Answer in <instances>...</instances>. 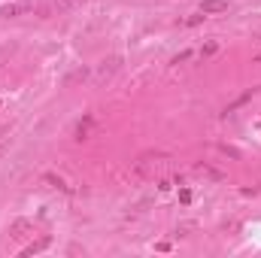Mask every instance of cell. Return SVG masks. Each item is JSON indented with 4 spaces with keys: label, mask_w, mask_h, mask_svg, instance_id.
Wrapping results in <instances>:
<instances>
[{
    "label": "cell",
    "mask_w": 261,
    "mask_h": 258,
    "mask_svg": "<svg viewBox=\"0 0 261 258\" xmlns=\"http://www.w3.org/2000/svg\"><path fill=\"white\" fill-rule=\"evenodd\" d=\"M170 164H173L170 155H164V152H146V155H140V158L134 161L130 173H134L137 179H155V176H164V173L170 170Z\"/></svg>",
    "instance_id": "obj_1"
},
{
    "label": "cell",
    "mask_w": 261,
    "mask_h": 258,
    "mask_svg": "<svg viewBox=\"0 0 261 258\" xmlns=\"http://www.w3.org/2000/svg\"><path fill=\"white\" fill-rule=\"evenodd\" d=\"M119 70H122V58H116V55H113V58H103V61L97 64V70H94L91 82H94V85H107Z\"/></svg>",
    "instance_id": "obj_2"
},
{
    "label": "cell",
    "mask_w": 261,
    "mask_h": 258,
    "mask_svg": "<svg viewBox=\"0 0 261 258\" xmlns=\"http://www.w3.org/2000/svg\"><path fill=\"white\" fill-rule=\"evenodd\" d=\"M9 237H15V240H28V237H34V222H28V219H15V222L9 225Z\"/></svg>",
    "instance_id": "obj_3"
},
{
    "label": "cell",
    "mask_w": 261,
    "mask_h": 258,
    "mask_svg": "<svg viewBox=\"0 0 261 258\" xmlns=\"http://www.w3.org/2000/svg\"><path fill=\"white\" fill-rule=\"evenodd\" d=\"M200 12L203 15H222V12H228V0H200Z\"/></svg>",
    "instance_id": "obj_4"
},
{
    "label": "cell",
    "mask_w": 261,
    "mask_h": 258,
    "mask_svg": "<svg viewBox=\"0 0 261 258\" xmlns=\"http://www.w3.org/2000/svg\"><path fill=\"white\" fill-rule=\"evenodd\" d=\"M195 173H197V176H203V179H213V183L225 179V173H222V170H216V167H210L206 161H197V164H195Z\"/></svg>",
    "instance_id": "obj_5"
},
{
    "label": "cell",
    "mask_w": 261,
    "mask_h": 258,
    "mask_svg": "<svg viewBox=\"0 0 261 258\" xmlns=\"http://www.w3.org/2000/svg\"><path fill=\"white\" fill-rule=\"evenodd\" d=\"M88 79H91V73H88V67H76L73 73H67L64 85H67V88H73V85H79V82H88Z\"/></svg>",
    "instance_id": "obj_6"
},
{
    "label": "cell",
    "mask_w": 261,
    "mask_h": 258,
    "mask_svg": "<svg viewBox=\"0 0 261 258\" xmlns=\"http://www.w3.org/2000/svg\"><path fill=\"white\" fill-rule=\"evenodd\" d=\"M49 246V237H43V240H37V243H28L24 249H21V255H37V252H43Z\"/></svg>",
    "instance_id": "obj_7"
},
{
    "label": "cell",
    "mask_w": 261,
    "mask_h": 258,
    "mask_svg": "<svg viewBox=\"0 0 261 258\" xmlns=\"http://www.w3.org/2000/svg\"><path fill=\"white\" fill-rule=\"evenodd\" d=\"M43 183H46L49 189H58V192H67V183L61 179V176H55V173H46V176H43Z\"/></svg>",
    "instance_id": "obj_8"
},
{
    "label": "cell",
    "mask_w": 261,
    "mask_h": 258,
    "mask_svg": "<svg viewBox=\"0 0 261 258\" xmlns=\"http://www.w3.org/2000/svg\"><path fill=\"white\" fill-rule=\"evenodd\" d=\"M91 122H94V119L88 116L85 122H79V125H76V140H85V137H88V131H91Z\"/></svg>",
    "instance_id": "obj_9"
},
{
    "label": "cell",
    "mask_w": 261,
    "mask_h": 258,
    "mask_svg": "<svg viewBox=\"0 0 261 258\" xmlns=\"http://www.w3.org/2000/svg\"><path fill=\"white\" fill-rule=\"evenodd\" d=\"M216 52H219V43H216V40H210V43L200 46V58H213Z\"/></svg>",
    "instance_id": "obj_10"
},
{
    "label": "cell",
    "mask_w": 261,
    "mask_h": 258,
    "mask_svg": "<svg viewBox=\"0 0 261 258\" xmlns=\"http://www.w3.org/2000/svg\"><path fill=\"white\" fill-rule=\"evenodd\" d=\"M85 0H55V6L58 9H73V6H82Z\"/></svg>",
    "instance_id": "obj_11"
},
{
    "label": "cell",
    "mask_w": 261,
    "mask_h": 258,
    "mask_svg": "<svg viewBox=\"0 0 261 258\" xmlns=\"http://www.w3.org/2000/svg\"><path fill=\"white\" fill-rule=\"evenodd\" d=\"M189 231H195V225H192V222H189V225H179V228H176V237H186Z\"/></svg>",
    "instance_id": "obj_12"
},
{
    "label": "cell",
    "mask_w": 261,
    "mask_h": 258,
    "mask_svg": "<svg viewBox=\"0 0 261 258\" xmlns=\"http://www.w3.org/2000/svg\"><path fill=\"white\" fill-rule=\"evenodd\" d=\"M9 52H12V49H3V52H0V73H3V67H6V58H9Z\"/></svg>",
    "instance_id": "obj_13"
},
{
    "label": "cell",
    "mask_w": 261,
    "mask_h": 258,
    "mask_svg": "<svg viewBox=\"0 0 261 258\" xmlns=\"http://www.w3.org/2000/svg\"><path fill=\"white\" fill-rule=\"evenodd\" d=\"M189 55H192V52H179V55L173 58V64H179V61H189Z\"/></svg>",
    "instance_id": "obj_14"
},
{
    "label": "cell",
    "mask_w": 261,
    "mask_h": 258,
    "mask_svg": "<svg viewBox=\"0 0 261 258\" xmlns=\"http://www.w3.org/2000/svg\"><path fill=\"white\" fill-rule=\"evenodd\" d=\"M31 3H34V0H21V6H31Z\"/></svg>",
    "instance_id": "obj_15"
}]
</instances>
